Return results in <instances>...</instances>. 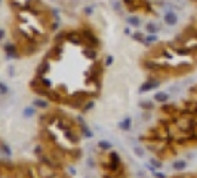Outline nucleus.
<instances>
[{
  "instance_id": "6ab92c4d",
  "label": "nucleus",
  "mask_w": 197,
  "mask_h": 178,
  "mask_svg": "<svg viewBox=\"0 0 197 178\" xmlns=\"http://www.w3.org/2000/svg\"><path fill=\"white\" fill-rule=\"evenodd\" d=\"M108 159H110V162H113V163H122L119 153H116V151H110V153H108Z\"/></svg>"
},
{
  "instance_id": "f03ea898",
  "label": "nucleus",
  "mask_w": 197,
  "mask_h": 178,
  "mask_svg": "<svg viewBox=\"0 0 197 178\" xmlns=\"http://www.w3.org/2000/svg\"><path fill=\"white\" fill-rule=\"evenodd\" d=\"M3 51L6 54V60H16V58H20L18 46L15 43H12V42H6L3 45Z\"/></svg>"
},
{
  "instance_id": "20e7f679",
  "label": "nucleus",
  "mask_w": 197,
  "mask_h": 178,
  "mask_svg": "<svg viewBox=\"0 0 197 178\" xmlns=\"http://www.w3.org/2000/svg\"><path fill=\"white\" fill-rule=\"evenodd\" d=\"M67 42L73 43V45H76V46H80V45L85 43V42H83L82 34H80V31H76V30L67 31Z\"/></svg>"
},
{
  "instance_id": "4be33fe9",
  "label": "nucleus",
  "mask_w": 197,
  "mask_h": 178,
  "mask_svg": "<svg viewBox=\"0 0 197 178\" xmlns=\"http://www.w3.org/2000/svg\"><path fill=\"white\" fill-rule=\"evenodd\" d=\"M37 77H39V80H40V83L42 85H43V86H45V88H50V86H52V82H50V80H49L48 77H46V76H37Z\"/></svg>"
},
{
  "instance_id": "c9c22d12",
  "label": "nucleus",
  "mask_w": 197,
  "mask_h": 178,
  "mask_svg": "<svg viewBox=\"0 0 197 178\" xmlns=\"http://www.w3.org/2000/svg\"><path fill=\"white\" fill-rule=\"evenodd\" d=\"M153 175H154L156 178H168L163 172H159V171H154V172H153Z\"/></svg>"
},
{
  "instance_id": "79ce46f5",
  "label": "nucleus",
  "mask_w": 197,
  "mask_h": 178,
  "mask_svg": "<svg viewBox=\"0 0 197 178\" xmlns=\"http://www.w3.org/2000/svg\"><path fill=\"white\" fill-rule=\"evenodd\" d=\"M59 178H68L67 175H59Z\"/></svg>"
},
{
  "instance_id": "9b49d317",
  "label": "nucleus",
  "mask_w": 197,
  "mask_h": 178,
  "mask_svg": "<svg viewBox=\"0 0 197 178\" xmlns=\"http://www.w3.org/2000/svg\"><path fill=\"white\" fill-rule=\"evenodd\" d=\"M83 55H86V58H89V60H96L98 58L96 48H92V46H85L83 48Z\"/></svg>"
},
{
  "instance_id": "ea45409f",
  "label": "nucleus",
  "mask_w": 197,
  "mask_h": 178,
  "mask_svg": "<svg viewBox=\"0 0 197 178\" xmlns=\"http://www.w3.org/2000/svg\"><path fill=\"white\" fill-rule=\"evenodd\" d=\"M88 165H89V166H94V162H92V159H89V160H88Z\"/></svg>"
},
{
  "instance_id": "423d86ee",
  "label": "nucleus",
  "mask_w": 197,
  "mask_h": 178,
  "mask_svg": "<svg viewBox=\"0 0 197 178\" xmlns=\"http://www.w3.org/2000/svg\"><path fill=\"white\" fill-rule=\"evenodd\" d=\"M157 86H160V82L159 80H154V79H148L147 82H144L141 86H139V92L142 94V92H148L151 89L157 88Z\"/></svg>"
},
{
  "instance_id": "72a5a7b5",
  "label": "nucleus",
  "mask_w": 197,
  "mask_h": 178,
  "mask_svg": "<svg viewBox=\"0 0 197 178\" xmlns=\"http://www.w3.org/2000/svg\"><path fill=\"white\" fill-rule=\"evenodd\" d=\"M113 6H114L116 12H122V3H120V2H117V0H116L114 3H113Z\"/></svg>"
},
{
  "instance_id": "7ed1b4c3",
  "label": "nucleus",
  "mask_w": 197,
  "mask_h": 178,
  "mask_svg": "<svg viewBox=\"0 0 197 178\" xmlns=\"http://www.w3.org/2000/svg\"><path fill=\"white\" fill-rule=\"evenodd\" d=\"M54 123L56 125V128H59V129H70V128H73V120H70L68 117L65 116H55L54 119Z\"/></svg>"
},
{
  "instance_id": "dca6fc26",
  "label": "nucleus",
  "mask_w": 197,
  "mask_h": 178,
  "mask_svg": "<svg viewBox=\"0 0 197 178\" xmlns=\"http://www.w3.org/2000/svg\"><path fill=\"white\" fill-rule=\"evenodd\" d=\"M130 125H132V119H130V117H126L123 122H120V123H119V128H120V129H123V131H129L130 129Z\"/></svg>"
},
{
  "instance_id": "cd10ccee",
  "label": "nucleus",
  "mask_w": 197,
  "mask_h": 178,
  "mask_svg": "<svg viewBox=\"0 0 197 178\" xmlns=\"http://www.w3.org/2000/svg\"><path fill=\"white\" fill-rule=\"evenodd\" d=\"M36 114V111H34L33 107H27V109H24V116L25 117H31Z\"/></svg>"
},
{
  "instance_id": "37998d69",
  "label": "nucleus",
  "mask_w": 197,
  "mask_h": 178,
  "mask_svg": "<svg viewBox=\"0 0 197 178\" xmlns=\"http://www.w3.org/2000/svg\"><path fill=\"white\" fill-rule=\"evenodd\" d=\"M193 2H197V0H193Z\"/></svg>"
},
{
  "instance_id": "f257e3e1",
  "label": "nucleus",
  "mask_w": 197,
  "mask_h": 178,
  "mask_svg": "<svg viewBox=\"0 0 197 178\" xmlns=\"http://www.w3.org/2000/svg\"><path fill=\"white\" fill-rule=\"evenodd\" d=\"M80 34L83 37V42L86 46H92V48H98L99 46V39L95 34V31H92L90 28H82Z\"/></svg>"
},
{
  "instance_id": "4c0bfd02",
  "label": "nucleus",
  "mask_w": 197,
  "mask_h": 178,
  "mask_svg": "<svg viewBox=\"0 0 197 178\" xmlns=\"http://www.w3.org/2000/svg\"><path fill=\"white\" fill-rule=\"evenodd\" d=\"M125 34H126V36H132V33H130V28H129V27L125 28Z\"/></svg>"
},
{
  "instance_id": "9d476101",
  "label": "nucleus",
  "mask_w": 197,
  "mask_h": 178,
  "mask_svg": "<svg viewBox=\"0 0 197 178\" xmlns=\"http://www.w3.org/2000/svg\"><path fill=\"white\" fill-rule=\"evenodd\" d=\"M162 111L169 114V116H177V111H178V107L175 104H163L162 105Z\"/></svg>"
},
{
  "instance_id": "39448f33",
  "label": "nucleus",
  "mask_w": 197,
  "mask_h": 178,
  "mask_svg": "<svg viewBox=\"0 0 197 178\" xmlns=\"http://www.w3.org/2000/svg\"><path fill=\"white\" fill-rule=\"evenodd\" d=\"M178 15H177V12H173L172 9H169V11H166L164 12V15H163V21H164V24L166 25H169V27H175L178 24Z\"/></svg>"
},
{
  "instance_id": "e433bc0d",
  "label": "nucleus",
  "mask_w": 197,
  "mask_h": 178,
  "mask_svg": "<svg viewBox=\"0 0 197 178\" xmlns=\"http://www.w3.org/2000/svg\"><path fill=\"white\" fill-rule=\"evenodd\" d=\"M77 122H79V123H80V125H83V123H86V122H85V119H83V117H82V116H79V117H77Z\"/></svg>"
},
{
  "instance_id": "a19ab883",
  "label": "nucleus",
  "mask_w": 197,
  "mask_h": 178,
  "mask_svg": "<svg viewBox=\"0 0 197 178\" xmlns=\"http://www.w3.org/2000/svg\"><path fill=\"white\" fill-rule=\"evenodd\" d=\"M9 74H15V70L14 69H9Z\"/></svg>"
},
{
  "instance_id": "0eeeda50",
  "label": "nucleus",
  "mask_w": 197,
  "mask_h": 178,
  "mask_svg": "<svg viewBox=\"0 0 197 178\" xmlns=\"http://www.w3.org/2000/svg\"><path fill=\"white\" fill-rule=\"evenodd\" d=\"M49 70H50V62L48 60H45V61H42L39 64V67L36 69V74L37 76H46L49 73Z\"/></svg>"
},
{
  "instance_id": "6e6552de",
  "label": "nucleus",
  "mask_w": 197,
  "mask_h": 178,
  "mask_svg": "<svg viewBox=\"0 0 197 178\" xmlns=\"http://www.w3.org/2000/svg\"><path fill=\"white\" fill-rule=\"evenodd\" d=\"M46 98L50 100L52 103H61L62 101V95H61V92H59V89L58 91H50L49 89L48 94H46Z\"/></svg>"
},
{
  "instance_id": "a878e982",
  "label": "nucleus",
  "mask_w": 197,
  "mask_h": 178,
  "mask_svg": "<svg viewBox=\"0 0 197 178\" xmlns=\"http://www.w3.org/2000/svg\"><path fill=\"white\" fill-rule=\"evenodd\" d=\"M94 105H95V103H94L92 100H89V101H86V103H85V105L82 107L83 113H86V111H89V110H92V109H94Z\"/></svg>"
},
{
  "instance_id": "ddd939ff",
  "label": "nucleus",
  "mask_w": 197,
  "mask_h": 178,
  "mask_svg": "<svg viewBox=\"0 0 197 178\" xmlns=\"http://www.w3.org/2000/svg\"><path fill=\"white\" fill-rule=\"evenodd\" d=\"M128 25L129 27H134V28H138L141 27V18L139 16H136V15H130V16H128Z\"/></svg>"
},
{
  "instance_id": "2eb2a0df",
  "label": "nucleus",
  "mask_w": 197,
  "mask_h": 178,
  "mask_svg": "<svg viewBox=\"0 0 197 178\" xmlns=\"http://www.w3.org/2000/svg\"><path fill=\"white\" fill-rule=\"evenodd\" d=\"M168 98H169V95L166 92H157L154 95V101H157V103H166Z\"/></svg>"
},
{
  "instance_id": "a211bd4d",
  "label": "nucleus",
  "mask_w": 197,
  "mask_h": 178,
  "mask_svg": "<svg viewBox=\"0 0 197 178\" xmlns=\"http://www.w3.org/2000/svg\"><path fill=\"white\" fill-rule=\"evenodd\" d=\"M187 168V162L185 160H177V162H173V169L175 171H184Z\"/></svg>"
},
{
  "instance_id": "c85d7f7f",
  "label": "nucleus",
  "mask_w": 197,
  "mask_h": 178,
  "mask_svg": "<svg viewBox=\"0 0 197 178\" xmlns=\"http://www.w3.org/2000/svg\"><path fill=\"white\" fill-rule=\"evenodd\" d=\"M7 92H9V88H7V85L5 82H0V94L2 95H6Z\"/></svg>"
},
{
  "instance_id": "393cba45",
  "label": "nucleus",
  "mask_w": 197,
  "mask_h": 178,
  "mask_svg": "<svg viewBox=\"0 0 197 178\" xmlns=\"http://www.w3.org/2000/svg\"><path fill=\"white\" fill-rule=\"evenodd\" d=\"M139 107L142 110H153L154 109V104L150 103V101H142V103H139Z\"/></svg>"
},
{
  "instance_id": "b1692460",
  "label": "nucleus",
  "mask_w": 197,
  "mask_h": 178,
  "mask_svg": "<svg viewBox=\"0 0 197 178\" xmlns=\"http://www.w3.org/2000/svg\"><path fill=\"white\" fill-rule=\"evenodd\" d=\"M98 145H99V149H101V150H105V151L111 150V147H113L110 141H99V143H98Z\"/></svg>"
},
{
  "instance_id": "412c9836",
  "label": "nucleus",
  "mask_w": 197,
  "mask_h": 178,
  "mask_svg": "<svg viewBox=\"0 0 197 178\" xmlns=\"http://www.w3.org/2000/svg\"><path fill=\"white\" fill-rule=\"evenodd\" d=\"M134 40L139 42V43H144V40H145V37H144L142 31H135V33H132V36H130Z\"/></svg>"
},
{
  "instance_id": "4468645a",
  "label": "nucleus",
  "mask_w": 197,
  "mask_h": 178,
  "mask_svg": "<svg viewBox=\"0 0 197 178\" xmlns=\"http://www.w3.org/2000/svg\"><path fill=\"white\" fill-rule=\"evenodd\" d=\"M159 25H157L156 22H148L147 25H145V31L148 33V34H156L157 31H159Z\"/></svg>"
},
{
  "instance_id": "aec40b11",
  "label": "nucleus",
  "mask_w": 197,
  "mask_h": 178,
  "mask_svg": "<svg viewBox=\"0 0 197 178\" xmlns=\"http://www.w3.org/2000/svg\"><path fill=\"white\" fill-rule=\"evenodd\" d=\"M157 42V36L156 34H150L145 37V40H144V45L145 46H151V45H154Z\"/></svg>"
},
{
  "instance_id": "473e14b6",
  "label": "nucleus",
  "mask_w": 197,
  "mask_h": 178,
  "mask_svg": "<svg viewBox=\"0 0 197 178\" xmlns=\"http://www.w3.org/2000/svg\"><path fill=\"white\" fill-rule=\"evenodd\" d=\"M150 165L156 166V168H162V162H159L157 159H150Z\"/></svg>"
},
{
  "instance_id": "f3484780",
  "label": "nucleus",
  "mask_w": 197,
  "mask_h": 178,
  "mask_svg": "<svg viewBox=\"0 0 197 178\" xmlns=\"http://www.w3.org/2000/svg\"><path fill=\"white\" fill-rule=\"evenodd\" d=\"M33 104H34V107H39V109H48V107H49V103H48V101H45V100H42V98H37V100H34Z\"/></svg>"
},
{
  "instance_id": "58836bf2",
  "label": "nucleus",
  "mask_w": 197,
  "mask_h": 178,
  "mask_svg": "<svg viewBox=\"0 0 197 178\" xmlns=\"http://www.w3.org/2000/svg\"><path fill=\"white\" fill-rule=\"evenodd\" d=\"M68 171L71 172V174H76V169L73 168V166H68Z\"/></svg>"
},
{
  "instance_id": "bb28decb",
  "label": "nucleus",
  "mask_w": 197,
  "mask_h": 178,
  "mask_svg": "<svg viewBox=\"0 0 197 178\" xmlns=\"http://www.w3.org/2000/svg\"><path fill=\"white\" fill-rule=\"evenodd\" d=\"M2 151H3V154H6V156H11V154H12L11 147H9L6 143H2Z\"/></svg>"
},
{
  "instance_id": "1a4fd4ad",
  "label": "nucleus",
  "mask_w": 197,
  "mask_h": 178,
  "mask_svg": "<svg viewBox=\"0 0 197 178\" xmlns=\"http://www.w3.org/2000/svg\"><path fill=\"white\" fill-rule=\"evenodd\" d=\"M64 135H65V138H67L70 143H73V144H77L79 141H80L79 135H77V134H76V132L71 129V128H70V129H65V131H64Z\"/></svg>"
},
{
  "instance_id": "5701e85b",
  "label": "nucleus",
  "mask_w": 197,
  "mask_h": 178,
  "mask_svg": "<svg viewBox=\"0 0 197 178\" xmlns=\"http://www.w3.org/2000/svg\"><path fill=\"white\" fill-rule=\"evenodd\" d=\"M80 129H82V132H83V137H86V138H92V132L89 131V128H88V125L86 123H83V125H80Z\"/></svg>"
},
{
  "instance_id": "2f4dec72",
  "label": "nucleus",
  "mask_w": 197,
  "mask_h": 178,
  "mask_svg": "<svg viewBox=\"0 0 197 178\" xmlns=\"http://www.w3.org/2000/svg\"><path fill=\"white\" fill-rule=\"evenodd\" d=\"M134 153H135V154L138 156V158H142V156H144V153H145V151H144L142 149H141V147H135V149H134Z\"/></svg>"
},
{
  "instance_id": "7c9ffc66",
  "label": "nucleus",
  "mask_w": 197,
  "mask_h": 178,
  "mask_svg": "<svg viewBox=\"0 0 197 178\" xmlns=\"http://www.w3.org/2000/svg\"><path fill=\"white\" fill-rule=\"evenodd\" d=\"M113 62H114V58H113V55H107V56H105V60H104V64H105V67H110Z\"/></svg>"
},
{
  "instance_id": "c756f323",
  "label": "nucleus",
  "mask_w": 197,
  "mask_h": 178,
  "mask_svg": "<svg viewBox=\"0 0 197 178\" xmlns=\"http://www.w3.org/2000/svg\"><path fill=\"white\" fill-rule=\"evenodd\" d=\"M70 156H73V159H79L80 158V156H82V151L79 150V149H74V150H71L70 151Z\"/></svg>"
},
{
  "instance_id": "f704fd0d",
  "label": "nucleus",
  "mask_w": 197,
  "mask_h": 178,
  "mask_svg": "<svg viewBox=\"0 0 197 178\" xmlns=\"http://www.w3.org/2000/svg\"><path fill=\"white\" fill-rule=\"evenodd\" d=\"M83 12L86 15H92L94 14V6H86L85 9H83Z\"/></svg>"
},
{
  "instance_id": "f8f14e48",
  "label": "nucleus",
  "mask_w": 197,
  "mask_h": 178,
  "mask_svg": "<svg viewBox=\"0 0 197 178\" xmlns=\"http://www.w3.org/2000/svg\"><path fill=\"white\" fill-rule=\"evenodd\" d=\"M170 48L175 51V54L178 55H182V56H185V55H191L194 51L190 48H187V46H184V48H181V46H175V45H170Z\"/></svg>"
}]
</instances>
